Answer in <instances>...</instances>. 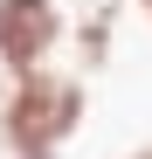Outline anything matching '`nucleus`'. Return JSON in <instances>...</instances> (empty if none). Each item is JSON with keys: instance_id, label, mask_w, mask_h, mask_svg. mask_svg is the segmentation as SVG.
Listing matches in <instances>:
<instances>
[{"instance_id": "f257e3e1", "label": "nucleus", "mask_w": 152, "mask_h": 159, "mask_svg": "<svg viewBox=\"0 0 152 159\" xmlns=\"http://www.w3.org/2000/svg\"><path fill=\"white\" fill-rule=\"evenodd\" d=\"M90 90L69 69H28L0 90V152L7 159H62V145L83 131Z\"/></svg>"}, {"instance_id": "f03ea898", "label": "nucleus", "mask_w": 152, "mask_h": 159, "mask_svg": "<svg viewBox=\"0 0 152 159\" xmlns=\"http://www.w3.org/2000/svg\"><path fill=\"white\" fill-rule=\"evenodd\" d=\"M62 35H69V21H62L56 0H0V69L7 76L48 69Z\"/></svg>"}, {"instance_id": "7ed1b4c3", "label": "nucleus", "mask_w": 152, "mask_h": 159, "mask_svg": "<svg viewBox=\"0 0 152 159\" xmlns=\"http://www.w3.org/2000/svg\"><path fill=\"white\" fill-rule=\"evenodd\" d=\"M111 21H118V7H90L83 21H76V35H69L76 69H104V56H111Z\"/></svg>"}, {"instance_id": "20e7f679", "label": "nucleus", "mask_w": 152, "mask_h": 159, "mask_svg": "<svg viewBox=\"0 0 152 159\" xmlns=\"http://www.w3.org/2000/svg\"><path fill=\"white\" fill-rule=\"evenodd\" d=\"M132 14H138V21H145V28H152V0H132Z\"/></svg>"}, {"instance_id": "39448f33", "label": "nucleus", "mask_w": 152, "mask_h": 159, "mask_svg": "<svg viewBox=\"0 0 152 159\" xmlns=\"http://www.w3.org/2000/svg\"><path fill=\"white\" fill-rule=\"evenodd\" d=\"M124 159H152V145H138V152H124Z\"/></svg>"}]
</instances>
